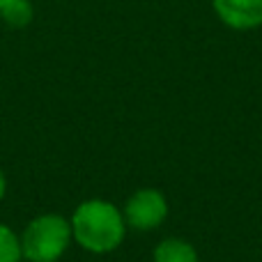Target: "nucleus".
Listing matches in <instances>:
<instances>
[{
  "instance_id": "nucleus-6",
  "label": "nucleus",
  "mask_w": 262,
  "mask_h": 262,
  "mask_svg": "<svg viewBox=\"0 0 262 262\" xmlns=\"http://www.w3.org/2000/svg\"><path fill=\"white\" fill-rule=\"evenodd\" d=\"M0 14L12 28H26L32 21V5L30 0H12L0 9Z\"/></svg>"
},
{
  "instance_id": "nucleus-7",
  "label": "nucleus",
  "mask_w": 262,
  "mask_h": 262,
  "mask_svg": "<svg viewBox=\"0 0 262 262\" xmlns=\"http://www.w3.org/2000/svg\"><path fill=\"white\" fill-rule=\"evenodd\" d=\"M21 260V242L16 230L0 223V262H18Z\"/></svg>"
},
{
  "instance_id": "nucleus-10",
  "label": "nucleus",
  "mask_w": 262,
  "mask_h": 262,
  "mask_svg": "<svg viewBox=\"0 0 262 262\" xmlns=\"http://www.w3.org/2000/svg\"><path fill=\"white\" fill-rule=\"evenodd\" d=\"M18 262H28V260H18Z\"/></svg>"
},
{
  "instance_id": "nucleus-3",
  "label": "nucleus",
  "mask_w": 262,
  "mask_h": 262,
  "mask_svg": "<svg viewBox=\"0 0 262 262\" xmlns=\"http://www.w3.org/2000/svg\"><path fill=\"white\" fill-rule=\"evenodd\" d=\"M122 216L127 228L149 232L168 219V200L159 189H138L127 198Z\"/></svg>"
},
{
  "instance_id": "nucleus-9",
  "label": "nucleus",
  "mask_w": 262,
  "mask_h": 262,
  "mask_svg": "<svg viewBox=\"0 0 262 262\" xmlns=\"http://www.w3.org/2000/svg\"><path fill=\"white\" fill-rule=\"evenodd\" d=\"M7 3H12V0H0V9H3L5 5H7Z\"/></svg>"
},
{
  "instance_id": "nucleus-2",
  "label": "nucleus",
  "mask_w": 262,
  "mask_h": 262,
  "mask_svg": "<svg viewBox=\"0 0 262 262\" xmlns=\"http://www.w3.org/2000/svg\"><path fill=\"white\" fill-rule=\"evenodd\" d=\"M21 260L28 262H58L72 244V226L62 214L46 212L30 219L21 232Z\"/></svg>"
},
{
  "instance_id": "nucleus-5",
  "label": "nucleus",
  "mask_w": 262,
  "mask_h": 262,
  "mask_svg": "<svg viewBox=\"0 0 262 262\" xmlns=\"http://www.w3.org/2000/svg\"><path fill=\"white\" fill-rule=\"evenodd\" d=\"M152 260L154 262H200L193 246L186 239H180V237H168V239L159 242Z\"/></svg>"
},
{
  "instance_id": "nucleus-8",
  "label": "nucleus",
  "mask_w": 262,
  "mask_h": 262,
  "mask_svg": "<svg viewBox=\"0 0 262 262\" xmlns=\"http://www.w3.org/2000/svg\"><path fill=\"white\" fill-rule=\"evenodd\" d=\"M5 195H7V175H5L3 166H0V203L5 200Z\"/></svg>"
},
{
  "instance_id": "nucleus-4",
  "label": "nucleus",
  "mask_w": 262,
  "mask_h": 262,
  "mask_svg": "<svg viewBox=\"0 0 262 262\" xmlns=\"http://www.w3.org/2000/svg\"><path fill=\"white\" fill-rule=\"evenodd\" d=\"M212 9L232 30H255L262 26V0H212Z\"/></svg>"
},
{
  "instance_id": "nucleus-1",
  "label": "nucleus",
  "mask_w": 262,
  "mask_h": 262,
  "mask_svg": "<svg viewBox=\"0 0 262 262\" xmlns=\"http://www.w3.org/2000/svg\"><path fill=\"white\" fill-rule=\"evenodd\" d=\"M69 226H72V239L83 251L95 255L113 253L127 235L122 209L101 198L83 200L69 216Z\"/></svg>"
}]
</instances>
